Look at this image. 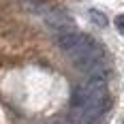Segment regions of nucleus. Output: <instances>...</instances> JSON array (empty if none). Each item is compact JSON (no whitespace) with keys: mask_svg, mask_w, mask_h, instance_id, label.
I'll return each mask as SVG.
<instances>
[{"mask_svg":"<svg viewBox=\"0 0 124 124\" xmlns=\"http://www.w3.org/2000/svg\"><path fill=\"white\" fill-rule=\"evenodd\" d=\"M116 28H118L120 34H124V15H118L116 17Z\"/></svg>","mask_w":124,"mask_h":124,"instance_id":"obj_4","label":"nucleus"},{"mask_svg":"<svg viewBox=\"0 0 124 124\" xmlns=\"http://www.w3.org/2000/svg\"><path fill=\"white\" fill-rule=\"evenodd\" d=\"M122 124H124V122H122Z\"/></svg>","mask_w":124,"mask_h":124,"instance_id":"obj_6","label":"nucleus"},{"mask_svg":"<svg viewBox=\"0 0 124 124\" xmlns=\"http://www.w3.org/2000/svg\"><path fill=\"white\" fill-rule=\"evenodd\" d=\"M43 19L56 32H62V30L73 28V17L64 11V9H58V7H47L45 13H43Z\"/></svg>","mask_w":124,"mask_h":124,"instance_id":"obj_1","label":"nucleus"},{"mask_svg":"<svg viewBox=\"0 0 124 124\" xmlns=\"http://www.w3.org/2000/svg\"><path fill=\"white\" fill-rule=\"evenodd\" d=\"M90 19L99 26V28H107V24H109L107 15H105V13H101V11H96V9H90Z\"/></svg>","mask_w":124,"mask_h":124,"instance_id":"obj_3","label":"nucleus"},{"mask_svg":"<svg viewBox=\"0 0 124 124\" xmlns=\"http://www.w3.org/2000/svg\"><path fill=\"white\" fill-rule=\"evenodd\" d=\"M22 4H24V9H28L30 13H37V15H43L45 13V4H43V0H19Z\"/></svg>","mask_w":124,"mask_h":124,"instance_id":"obj_2","label":"nucleus"},{"mask_svg":"<svg viewBox=\"0 0 124 124\" xmlns=\"http://www.w3.org/2000/svg\"><path fill=\"white\" fill-rule=\"evenodd\" d=\"M56 124H66V122H56Z\"/></svg>","mask_w":124,"mask_h":124,"instance_id":"obj_5","label":"nucleus"}]
</instances>
